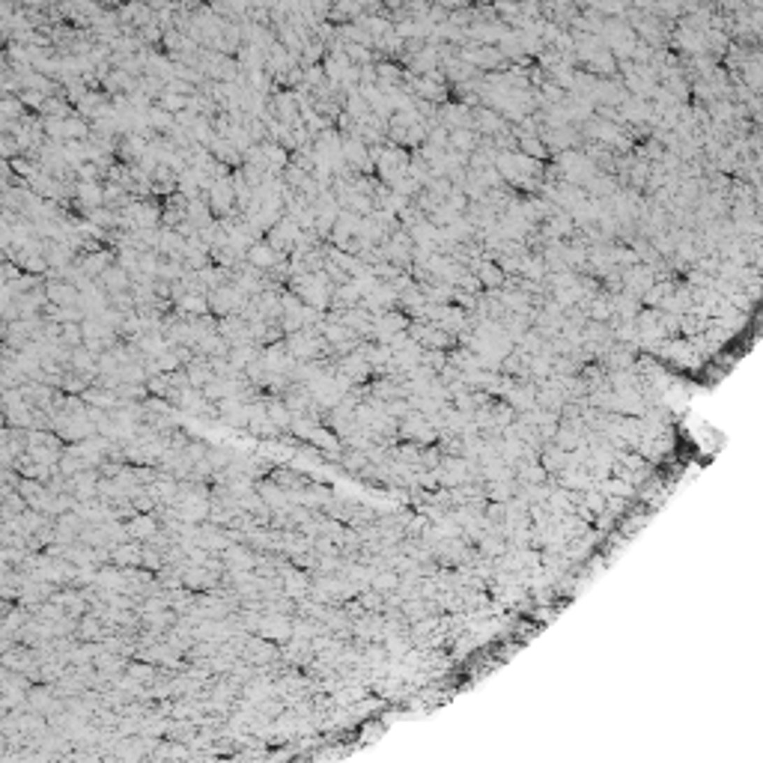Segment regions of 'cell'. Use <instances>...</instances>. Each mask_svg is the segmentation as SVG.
Segmentation results:
<instances>
[{
	"label": "cell",
	"mask_w": 763,
	"mask_h": 763,
	"mask_svg": "<svg viewBox=\"0 0 763 763\" xmlns=\"http://www.w3.org/2000/svg\"><path fill=\"white\" fill-rule=\"evenodd\" d=\"M397 435L400 442H414V444H435L439 430L433 426L430 418H423L421 412H409L406 418L397 421Z\"/></svg>",
	"instance_id": "6da1fadb"
},
{
	"label": "cell",
	"mask_w": 763,
	"mask_h": 763,
	"mask_svg": "<svg viewBox=\"0 0 763 763\" xmlns=\"http://www.w3.org/2000/svg\"><path fill=\"white\" fill-rule=\"evenodd\" d=\"M480 138H484V134H477L474 129H451V131H447V150H456V152H463V155H471V152L480 147Z\"/></svg>",
	"instance_id": "3957f363"
},
{
	"label": "cell",
	"mask_w": 763,
	"mask_h": 763,
	"mask_svg": "<svg viewBox=\"0 0 763 763\" xmlns=\"http://www.w3.org/2000/svg\"><path fill=\"white\" fill-rule=\"evenodd\" d=\"M519 152L537 161H548V150L540 140V134H519Z\"/></svg>",
	"instance_id": "277c9868"
},
{
	"label": "cell",
	"mask_w": 763,
	"mask_h": 763,
	"mask_svg": "<svg viewBox=\"0 0 763 763\" xmlns=\"http://www.w3.org/2000/svg\"><path fill=\"white\" fill-rule=\"evenodd\" d=\"M159 528L161 525H159V516L155 513H134L129 519V525H126L129 540H138V543H147Z\"/></svg>",
	"instance_id": "7a4b0ae2"
},
{
	"label": "cell",
	"mask_w": 763,
	"mask_h": 763,
	"mask_svg": "<svg viewBox=\"0 0 763 763\" xmlns=\"http://www.w3.org/2000/svg\"><path fill=\"white\" fill-rule=\"evenodd\" d=\"M48 298L54 305H72L78 298V289L72 284H48Z\"/></svg>",
	"instance_id": "8992f818"
},
{
	"label": "cell",
	"mask_w": 763,
	"mask_h": 763,
	"mask_svg": "<svg viewBox=\"0 0 763 763\" xmlns=\"http://www.w3.org/2000/svg\"><path fill=\"white\" fill-rule=\"evenodd\" d=\"M266 412H268V418H272V423L277 426V430H289L293 414H289L286 402L280 400V397H266Z\"/></svg>",
	"instance_id": "5b68a950"
},
{
	"label": "cell",
	"mask_w": 763,
	"mask_h": 763,
	"mask_svg": "<svg viewBox=\"0 0 763 763\" xmlns=\"http://www.w3.org/2000/svg\"><path fill=\"white\" fill-rule=\"evenodd\" d=\"M108 266H110V254H105V251H99V254H89V256H87V263H81L84 275H102Z\"/></svg>",
	"instance_id": "52a82bcc"
}]
</instances>
